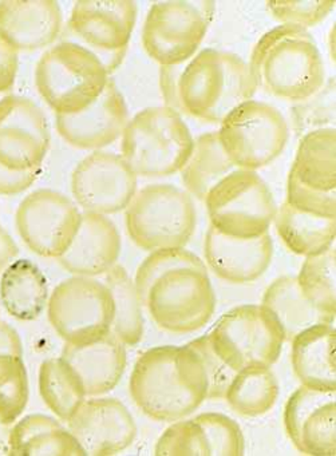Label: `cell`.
<instances>
[{
  "instance_id": "cell-1",
  "label": "cell",
  "mask_w": 336,
  "mask_h": 456,
  "mask_svg": "<svg viewBox=\"0 0 336 456\" xmlns=\"http://www.w3.org/2000/svg\"><path fill=\"white\" fill-rule=\"evenodd\" d=\"M129 394L152 420L188 418L207 400V378L188 346H159L143 352L133 365Z\"/></svg>"
},
{
  "instance_id": "cell-2",
  "label": "cell",
  "mask_w": 336,
  "mask_h": 456,
  "mask_svg": "<svg viewBox=\"0 0 336 456\" xmlns=\"http://www.w3.org/2000/svg\"><path fill=\"white\" fill-rule=\"evenodd\" d=\"M248 66L258 90L285 102L311 97L327 79L316 41L296 26L266 31L253 47Z\"/></svg>"
},
{
  "instance_id": "cell-3",
  "label": "cell",
  "mask_w": 336,
  "mask_h": 456,
  "mask_svg": "<svg viewBox=\"0 0 336 456\" xmlns=\"http://www.w3.org/2000/svg\"><path fill=\"white\" fill-rule=\"evenodd\" d=\"M256 90L247 61L224 50L204 49L184 66L181 108L184 116L220 125L234 108L252 100Z\"/></svg>"
},
{
  "instance_id": "cell-4",
  "label": "cell",
  "mask_w": 336,
  "mask_h": 456,
  "mask_svg": "<svg viewBox=\"0 0 336 456\" xmlns=\"http://www.w3.org/2000/svg\"><path fill=\"white\" fill-rule=\"evenodd\" d=\"M109 81L111 74L98 55L70 39L49 47L37 63V90L55 116L89 108Z\"/></svg>"
},
{
  "instance_id": "cell-5",
  "label": "cell",
  "mask_w": 336,
  "mask_h": 456,
  "mask_svg": "<svg viewBox=\"0 0 336 456\" xmlns=\"http://www.w3.org/2000/svg\"><path fill=\"white\" fill-rule=\"evenodd\" d=\"M193 145V134L183 114L154 106L127 122L121 137V156L138 177H169L180 172Z\"/></svg>"
},
{
  "instance_id": "cell-6",
  "label": "cell",
  "mask_w": 336,
  "mask_h": 456,
  "mask_svg": "<svg viewBox=\"0 0 336 456\" xmlns=\"http://www.w3.org/2000/svg\"><path fill=\"white\" fill-rule=\"evenodd\" d=\"M125 225L130 240L146 252L185 248L196 231V207L183 189L153 183L133 197L125 209Z\"/></svg>"
},
{
  "instance_id": "cell-7",
  "label": "cell",
  "mask_w": 336,
  "mask_h": 456,
  "mask_svg": "<svg viewBox=\"0 0 336 456\" xmlns=\"http://www.w3.org/2000/svg\"><path fill=\"white\" fill-rule=\"evenodd\" d=\"M210 226L234 239L269 233L277 212L266 181L255 170L234 169L204 200Z\"/></svg>"
},
{
  "instance_id": "cell-8",
  "label": "cell",
  "mask_w": 336,
  "mask_h": 456,
  "mask_svg": "<svg viewBox=\"0 0 336 456\" xmlns=\"http://www.w3.org/2000/svg\"><path fill=\"white\" fill-rule=\"evenodd\" d=\"M213 15V2H157L143 22V50L160 66L185 65L199 53Z\"/></svg>"
},
{
  "instance_id": "cell-9",
  "label": "cell",
  "mask_w": 336,
  "mask_h": 456,
  "mask_svg": "<svg viewBox=\"0 0 336 456\" xmlns=\"http://www.w3.org/2000/svg\"><path fill=\"white\" fill-rule=\"evenodd\" d=\"M217 134L236 169L256 172L284 151L290 126L279 109L252 98L223 119Z\"/></svg>"
},
{
  "instance_id": "cell-10",
  "label": "cell",
  "mask_w": 336,
  "mask_h": 456,
  "mask_svg": "<svg viewBox=\"0 0 336 456\" xmlns=\"http://www.w3.org/2000/svg\"><path fill=\"white\" fill-rule=\"evenodd\" d=\"M208 335L215 351L236 372L245 368H272L285 343L276 320L261 304L231 309Z\"/></svg>"
},
{
  "instance_id": "cell-11",
  "label": "cell",
  "mask_w": 336,
  "mask_h": 456,
  "mask_svg": "<svg viewBox=\"0 0 336 456\" xmlns=\"http://www.w3.org/2000/svg\"><path fill=\"white\" fill-rule=\"evenodd\" d=\"M47 317L65 344L92 343L111 332L113 298L105 282L73 276L50 293Z\"/></svg>"
},
{
  "instance_id": "cell-12",
  "label": "cell",
  "mask_w": 336,
  "mask_h": 456,
  "mask_svg": "<svg viewBox=\"0 0 336 456\" xmlns=\"http://www.w3.org/2000/svg\"><path fill=\"white\" fill-rule=\"evenodd\" d=\"M216 301L208 272L181 268L157 279L143 305L161 330L192 333L210 322L215 314Z\"/></svg>"
},
{
  "instance_id": "cell-13",
  "label": "cell",
  "mask_w": 336,
  "mask_h": 456,
  "mask_svg": "<svg viewBox=\"0 0 336 456\" xmlns=\"http://www.w3.org/2000/svg\"><path fill=\"white\" fill-rule=\"evenodd\" d=\"M82 213L61 191L38 189L26 196L15 215V226L26 247L46 258H60L78 232Z\"/></svg>"
},
{
  "instance_id": "cell-14",
  "label": "cell",
  "mask_w": 336,
  "mask_h": 456,
  "mask_svg": "<svg viewBox=\"0 0 336 456\" xmlns=\"http://www.w3.org/2000/svg\"><path fill=\"white\" fill-rule=\"evenodd\" d=\"M138 191V175L121 154L95 151L71 175V191L84 212L111 216L129 207Z\"/></svg>"
},
{
  "instance_id": "cell-15",
  "label": "cell",
  "mask_w": 336,
  "mask_h": 456,
  "mask_svg": "<svg viewBox=\"0 0 336 456\" xmlns=\"http://www.w3.org/2000/svg\"><path fill=\"white\" fill-rule=\"evenodd\" d=\"M50 140L46 116L34 101L12 93L0 100V165L18 172L41 169Z\"/></svg>"
},
{
  "instance_id": "cell-16",
  "label": "cell",
  "mask_w": 336,
  "mask_h": 456,
  "mask_svg": "<svg viewBox=\"0 0 336 456\" xmlns=\"http://www.w3.org/2000/svg\"><path fill=\"white\" fill-rule=\"evenodd\" d=\"M137 15L132 0H79L68 20L70 41L92 50L103 62L111 53L127 50Z\"/></svg>"
},
{
  "instance_id": "cell-17",
  "label": "cell",
  "mask_w": 336,
  "mask_h": 456,
  "mask_svg": "<svg viewBox=\"0 0 336 456\" xmlns=\"http://www.w3.org/2000/svg\"><path fill=\"white\" fill-rule=\"evenodd\" d=\"M85 455L124 452L137 437V424L129 408L116 397L90 396L66 421Z\"/></svg>"
},
{
  "instance_id": "cell-18",
  "label": "cell",
  "mask_w": 336,
  "mask_h": 456,
  "mask_svg": "<svg viewBox=\"0 0 336 456\" xmlns=\"http://www.w3.org/2000/svg\"><path fill=\"white\" fill-rule=\"evenodd\" d=\"M129 109L113 81L89 108L73 116H55L58 134L73 148L101 151L124 134Z\"/></svg>"
},
{
  "instance_id": "cell-19",
  "label": "cell",
  "mask_w": 336,
  "mask_h": 456,
  "mask_svg": "<svg viewBox=\"0 0 336 456\" xmlns=\"http://www.w3.org/2000/svg\"><path fill=\"white\" fill-rule=\"evenodd\" d=\"M274 257L269 233L256 239H234L209 226L204 240L207 269L229 284H250L260 279Z\"/></svg>"
},
{
  "instance_id": "cell-20",
  "label": "cell",
  "mask_w": 336,
  "mask_h": 456,
  "mask_svg": "<svg viewBox=\"0 0 336 456\" xmlns=\"http://www.w3.org/2000/svg\"><path fill=\"white\" fill-rule=\"evenodd\" d=\"M62 28V10L54 0L0 2V37L18 53L54 46Z\"/></svg>"
},
{
  "instance_id": "cell-21",
  "label": "cell",
  "mask_w": 336,
  "mask_h": 456,
  "mask_svg": "<svg viewBox=\"0 0 336 456\" xmlns=\"http://www.w3.org/2000/svg\"><path fill=\"white\" fill-rule=\"evenodd\" d=\"M121 249V234L109 216L82 212L78 232L58 263L73 276H103L119 264Z\"/></svg>"
},
{
  "instance_id": "cell-22",
  "label": "cell",
  "mask_w": 336,
  "mask_h": 456,
  "mask_svg": "<svg viewBox=\"0 0 336 456\" xmlns=\"http://www.w3.org/2000/svg\"><path fill=\"white\" fill-rule=\"evenodd\" d=\"M61 357L73 368L87 397L113 391L127 370V346L111 332L92 343L65 344Z\"/></svg>"
},
{
  "instance_id": "cell-23",
  "label": "cell",
  "mask_w": 336,
  "mask_h": 456,
  "mask_svg": "<svg viewBox=\"0 0 336 456\" xmlns=\"http://www.w3.org/2000/svg\"><path fill=\"white\" fill-rule=\"evenodd\" d=\"M291 343V365L301 386L336 392V330L319 322L296 335Z\"/></svg>"
},
{
  "instance_id": "cell-24",
  "label": "cell",
  "mask_w": 336,
  "mask_h": 456,
  "mask_svg": "<svg viewBox=\"0 0 336 456\" xmlns=\"http://www.w3.org/2000/svg\"><path fill=\"white\" fill-rule=\"evenodd\" d=\"M50 292L44 272L30 260H14L0 274V304L20 320L34 322L47 309Z\"/></svg>"
},
{
  "instance_id": "cell-25",
  "label": "cell",
  "mask_w": 336,
  "mask_h": 456,
  "mask_svg": "<svg viewBox=\"0 0 336 456\" xmlns=\"http://www.w3.org/2000/svg\"><path fill=\"white\" fill-rule=\"evenodd\" d=\"M9 455H85L70 429L58 418L34 413L15 420L9 436Z\"/></svg>"
},
{
  "instance_id": "cell-26",
  "label": "cell",
  "mask_w": 336,
  "mask_h": 456,
  "mask_svg": "<svg viewBox=\"0 0 336 456\" xmlns=\"http://www.w3.org/2000/svg\"><path fill=\"white\" fill-rule=\"evenodd\" d=\"M274 225L287 249L304 258L335 245L336 218L307 215L285 201L277 208Z\"/></svg>"
},
{
  "instance_id": "cell-27",
  "label": "cell",
  "mask_w": 336,
  "mask_h": 456,
  "mask_svg": "<svg viewBox=\"0 0 336 456\" xmlns=\"http://www.w3.org/2000/svg\"><path fill=\"white\" fill-rule=\"evenodd\" d=\"M261 305L275 317L285 341H291L307 328L319 322H330L301 292L295 276H282L266 288Z\"/></svg>"
},
{
  "instance_id": "cell-28",
  "label": "cell",
  "mask_w": 336,
  "mask_h": 456,
  "mask_svg": "<svg viewBox=\"0 0 336 456\" xmlns=\"http://www.w3.org/2000/svg\"><path fill=\"white\" fill-rule=\"evenodd\" d=\"M234 169L217 132H208L194 138L193 151L178 173L186 193L204 201L208 193Z\"/></svg>"
},
{
  "instance_id": "cell-29",
  "label": "cell",
  "mask_w": 336,
  "mask_h": 456,
  "mask_svg": "<svg viewBox=\"0 0 336 456\" xmlns=\"http://www.w3.org/2000/svg\"><path fill=\"white\" fill-rule=\"evenodd\" d=\"M291 169L309 188L330 191L336 189L335 127L301 135Z\"/></svg>"
},
{
  "instance_id": "cell-30",
  "label": "cell",
  "mask_w": 336,
  "mask_h": 456,
  "mask_svg": "<svg viewBox=\"0 0 336 456\" xmlns=\"http://www.w3.org/2000/svg\"><path fill=\"white\" fill-rule=\"evenodd\" d=\"M103 282L113 298L111 333L125 346H135L143 341L145 333L143 303L135 288V279L124 266H116L103 274Z\"/></svg>"
},
{
  "instance_id": "cell-31",
  "label": "cell",
  "mask_w": 336,
  "mask_h": 456,
  "mask_svg": "<svg viewBox=\"0 0 336 456\" xmlns=\"http://www.w3.org/2000/svg\"><path fill=\"white\" fill-rule=\"evenodd\" d=\"M280 386L271 367L237 370L224 400L232 411L244 418L266 415L279 399Z\"/></svg>"
},
{
  "instance_id": "cell-32",
  "label": "cell",
  "mask_w": 336,
  "mask_h": 456,
  "mask_svg": "<svg viewBox=\"0 0 336 456\" xmlns=\"http://www.w3.org/2000/svg\"><path fill=\"white\" fill-rule=\"evenodd\" d=\"M38 388L46 407L63 423L74 415L87 397L78 376L61 356L42 362Z\"/></svg>"
},
{
  "instance_id": "cell-33",
  "label": "cell",
  "mask_w": 336,
  "mask_h": 456,
  "mask_svg": "<svg viewBox=\"0 0 336 456\" xmlns=\"http://www.w3.org/2000/svg\"><path fill=\"white\" fill-rule=\"evenodd\" d=\"M296 280L307 300L335 322V245L319 255L304 258Z\"/></svg>"
},
{
  "instance_id": "cell-34",
  "label": "cell",
  "mask_w": 336,
  "mask_h": 456,
  "mask_svg": "<svg viewBox=\"0 0 336 456\" xmlns=\"http://www.w3.org/2000/svg\"><path fill=\"white\" fill-rule=\"evenodd\" d=\"M292 444L306 455H336V399L323 403L307 415Z\"/></svg>"
},
{
  "instance_id": "cell-35",
  "label": "cell",
  "mask_w": 336,
  "mask_h": 456,
  "mask_svg": "<svg viewBox=\"0 0 336 456\" xmlns=\"http://www.w3.org/2000/svg\"><path fill=\"white\" fill-rule=\"evenodd\" d=\"M290 122V132L292 130L299 137L315 130L335 127V79H325L315 94L293 103Z\"/></svg>"
},
{
  "instance_id": "cell-36",
  "label": "cell",
  "mask_w": 336,
  "mask_h": 456,
  "mask_svg": "<svg viewBox=\"0 0 336 456\" xmlns=\"http://www.w3.org/2000/svg\"><path fill=\"white\" fill-rule=\"evenodd\" d=\"M181 268L208 272L204 261L186 248H168L149 252L148 257L138 266L135 277V288L143 303H145L146 295L157 279L168 272Z\"/></svg>"
},
{
  "instance_id": "cell-37",
  "label": "cell",
  "mask_w": 336,
  "mask_h": 456,
  "mask_svg": "<svg viewBox=\"0 0 336 456\" xmlns=\"http://www.w3.org/2000/svg\"><path fill=\"white\" fill-rule=\"evenodd\" d=\"M29 396L30 384L23 356L0 354V403L14 420L25 411Z\"/></svg>"
},
{
  "instance_id": "cell-38",
  "label": "cell",
  "mask_w": 336,
  "mask_h": 456,
  "mask_svg": "<svg viewBox=\"0 0 336 456\" xmlns=\"http://www.w3.org/2000/svg\"><path fill=\"white\" fill-rule=\"evenodd\" d=\"M193 419L204 432L209 455H244V434L234 419L220 412L200 413Z\"/></svg>"
},
{
  "instance_id": "cell-39",
  "label": "cell",
  "mask_w": 336,
  "mask_h": 456,
  "mask_svg": "<svg viewBox=\"0 0 336 456\" xmlns=\"http://www.w3.org/2000/svg\"><path fill=\"white\" fill-rule=\"evenodd\" d=\"M154 453L160 456L209 455L204 432L194 419L172 421L157 440Z\"/></svg>"
},
{
  "instance_id": "cell-40",
  "label": "cell",
  "mask_w": 336,
  "mask_h": 456,
  "mask_svg": "<svg viewBox=\"0 0 336 456\" xmlns=\"http://www.w3.org/2000/svg\"><path fill=\"white\" fill-rule=\"evenodd\" d=\"M266 9L279 25L308 28L320 25L335 9V0H269Z\"/></svg>"
},
{
  "instance_id": "cell-41",
  "label": "cell",
  "mask_w": 336,
  "mask_h": 456,
  "mask_svg": "<svg viewBox=\"0 0 336 456\" xmlns=\"http://www.w3.org/2000/svg\"><path fill=\"white\" fill-rule=\"evenodd\" d=\"M186 346L197 354L207 378V400H224L236 370H232L213 348L209 335L200 336Z\"/></svg>"
},
{
  "instance_id": "cell-42",
  "label": "cell",
  "mask_w": 336,
  "mask_h": 456,
  "mask_svg": "<svg viewBox=\"0 0 336 456\" xmlns=\"http://www.w3.org/2000/svg\"><path fill=\"white\" fill-rule=\"evenodd\" d=\"M285 202L293 209L317 217L336 218V191L309 188L291 169L287 178Z\"/></svg>"
},
{
  "instance_id": "cell-43",
  "label": "cell",
  "mask_w": 336,
  "mask_h": 456,
  "mask_svg": "<svg viewBox=\"0 0 336 456\" xmlns=\"http://www.w3.org/2000/svg\"><path fill=\"white\" fill-rule=\"evenodd\" d=\"M336 399L335 392L320 391V389L309 388L300 386L290 397L284 407V428L291 442H295L298 436L300 424L309 412L319 407L328 400Z\"/></svg>"
},
{
  "instance_id": "cell-44",
  "label": "cell",
  "mask_w": 336,
  "mask_h": 456,
  "mask_svg": "<svg viewBox=\"0 0 336 456\" xmlns=\"http://www.w3.org/2000/svg\"><path fill=\"white\" fill-rule=\"evenodd\" d=\"M184 66H160L159 84L165 108L173 109L183 114L180 101V78ZM184 116V114H183Z\"/></svg>"
},
{
  "instance_id": "cell-45",
  "label": "cell",
  "mask_w": 336,
  "mask_h": 456,
  "mask_svg": "<svg viewBox=\"0 0 336 456\" xmlns=\"http://www.w3.org/2000/svg\"><path fill=\"white\" fill-rule=\"evenodd\" d=\"M39 173L41 169L18 172L0 165V196H15V194L23 193L33 186Z\"/></svg>"
},
{
  "instance_id": "cell-46",
  "label": "cell",
  "mask_w": 336,
  "mask_h": 456,
  "mask_svg": "<svg viewBox=\"0 0 336 456\" xmlns=\"http://www.w3.org/2000/svg\"><path fill=\"white\" fill-rule=\"evenodd\" d=\"M20 53L0 37V95L12 94L20 68Z\"/></svg>"
},
{
  "instance_id": "cell-47",
  "label": "cell",
  "mask_w": 336,
  "mask_h": 456,
  "mask_svg": "<svg viewBox=\"0 0 336 456\" xmlns=\"http://www.w3.org/2000/svg\"><path fill=\"white\" fill-rule=\"evenodd\" d=\"M0 354L23 356V343L20 333L9 324L0 320Z\"/></svg>"
},
{
  "instance_id": "cell-48",
  "label": "cell",
  "mask_w": 336,
  "mask_h": 456,
  "mask_svg": "<svg viewBox=\"0 0 336 456\" xmlns=\"http://www.w3.org/2000/svg\"><path fill=\"white\" fill-rule=\"evenodd\" d=\"M20 253L17 242L14 241L9 232L0 225V274L17 258Z\"/></svg>"
},
{
  "instance_id": "cell-49",
  "label": "cell",
  "mask_w": 336,
  "mask_h": 456,
  "mask_svg": "<svg viewBox=\"0 0 336 456\" xmlns=\"http://www.w3.org/2000/svg\"><path fill=\"white\" fill-rule=\"evenodd\" d=\"M14 419L0 403V453H9V436Z\"/></svg>"
},
{
  "instance_id": "cell-50",
  "label": "cell",
  "mask_w": 336,
  "mask_h": 456,
  "mask_svg": "<svg viewBox=\"0 0 336 456\" xmlns=\"http://www.w3.org/2000/svg\"><path fill=\"white\" fill-rule=\"evenodd\" d=\"M6 95H7V94H6ZM4 95H0V100H2V98H4Z\"/></svg>"
}]
</instances>
